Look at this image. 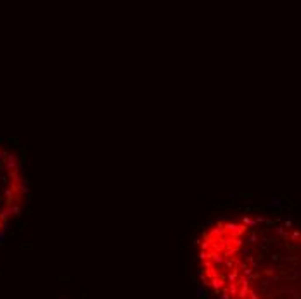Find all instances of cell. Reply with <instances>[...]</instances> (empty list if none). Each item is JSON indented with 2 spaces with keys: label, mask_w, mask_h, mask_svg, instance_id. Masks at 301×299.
Masks as SVG:
<instances>
[{
  "label": "cell",
  "mask_w": 301,
  "mask_h": 299,
  "mask_svg": "<svg viewBox=\"0 0 301 299\" xmlns=\"http://www.w3.org/2000/svg\"><path fill=\"white\" fill-rule=\"evenodd\" d=\"M197 275L213 299H301V221L239 213L196 240Z\"/></svg>",
  "instance_id": "1"
}]
</instances>
